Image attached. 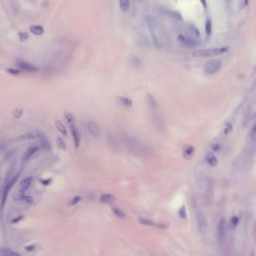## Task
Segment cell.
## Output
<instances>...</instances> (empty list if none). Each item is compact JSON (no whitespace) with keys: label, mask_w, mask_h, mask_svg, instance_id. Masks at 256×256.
<instances>
[{"label":"cell","mask_w":256,"mask_h":256,"mask_svg":"<svg viewBox=\"0 0 256 256\" xmlns=\"http://www.w3.org/2000/svg\"><path fill=\"white\" fill-rule=\"evenodd\" d=\"M146 24H147L153 43L156 46L163 48V47H166L169 44L168 34L165 31L164 27L161 25V23H159L155 18L148 16L146 18Z\"/></svg>","instance_id":"cell-1"},{"label":"cell","mask_w":256,"mask_h":256,"mask_svg":"<svg viewBox=\"0 0 256 256\" xmlns=\"http://www.w3.org/2000/svg\"><path fill=\"white\" fill-rule=\"evenodd\" d=\"M228 50L227 47H218V48H208V49H201L196 50L193 52V56L197 58H210L214 56L223 54Z\"/></svg>","instance_id":"cell-2"},{"label":"cell","mask_w":256,"mask_h":256,"mask_svg":"<svg viewBox=\"0 0 256 256\" xmlns=\"http://www.w3.org/2000/svg\"><path fill=\"white\" fill-rule=\"evenodd\" d=\"M178 41L181 45L188 47V48H192V47H196L199 45L198 38L190 35L189 33H186V34H179Z\"/></svg>","instance_id":"cell-3"},{"label":"cell","mask_w":256,"mask_h":256,"mask_svg":"<svg viewBox=\"0 0 256 256\" xmlns=\"http://www.w3.org/2000/svg\"><path fill=\"white\" fill-rule=\"evenodd\" d=\"M222 67V62L220 59H213L208 61L204 65V72L207 75H214Z\"/></svg>","instance_id":"cell-4"},{"label":"cell","mask_w":256,"mask_h":256,"mask_svg":"<svg viewBox=\"0 0 256 256\" xmlns=\"http://www.w3.org/2000/svg\"><path fill=\"white\" fill-rule=\"evenodd\" d=\"M20 173H17L16 175H14L13 178L10 180V181H8V183L5 185V188L3 189V195H2V200H1V208H3L4 206V203H5L6 199H7V196H8V193L10 191V189L13 187L14 184L16 183V181L18 180V177H19Z\"/></svg>","instance_id":"cell-5"},{"label":"cell","mask_w":256,"mask_h":256,"mask_svg":"<svg viewBox=\"0 0 256 256\" xmlns=\"http://www.w3.org/2000/svg\"><path fill=\"white\" fill-rule=\"evenodd\" d=\"M225 230H226V224H225V219L221 218L217 224V229H216V236L218 242L221 243L224 240L225 237Z\"/></svg>","instance_id":"cell-6"},{"label":"cell","mask_w":256,"mask_h":256,"mask_svg":"<svg viewBox=\"0 0 256 256\" xmlns=\"http://www.w3.org/2000/svg\"><path fill=\"white\" fill-rule=\"evenodd\" d=\"M196 221H197V225H198L199 231H200L202 234H204L205 232H206L207 224H206L205 216L203 215L202 211H200V210H196Z\"/></svg>","instance_id":"cell-7"},{"label":"cell","mask_w":256,"mask_h":256,"mask_svg":"<svg viewBox=\"0 0 256 256\" xmlns=\"http://www.w3.org/2000/svg\"><path fill=\"white\" fill-rule=\"evenodd\" d=\"M16 67L19 70H24V71H28V72H37V71H39L38 67H36V66L32 65L31 63H28L23 60L16 61Z\"/></svg>","instance_id":"cell-8"},{"label":"cell","mask_w":256,"mask_h":256,"mask_svg":"<svg viewBox=\"0 0 256 256\" xmlns=\"http://www.w3.org/2000/svg\"><path fill=\"white\" fill-rule=\"evenodd\" d=\"M42 136H43V134H42L40 131H31V132H28V133H25L21 136L16 137L14 140L15 141H24V140H32V139H40Z\"/></svg>","instance_id":"cell-9"},{"label":"cell","mask_w":256,"mask_h":256,"mask_svg":"<svg viewBox=\"0 0 256 256\" xmlns=\"http://www.w3.org/2000/svg\"><path fill=\"white\" fill-rule=\"evenodd\" d=\"M88 131L90 135L94 138H99L101 136V129L99 125L97 124V122L95 121H89L88 122Z\"/></svg>","instance_id":"cell-10"},{"label":"cell","mask_w":256,"mask_h":256,"mask_svg":"<svg viewBox=\"0 0 256 256\" xmlns=\"http://www.w3.org/2000/svg\"><path fill=\"white\" fill-rule=\"evenodd\" d=\"M69 128H70V132H71V135H72V138H73V142H74V146L75 148H78L79 145H80V133H79V130L77 126L74 124H70L69 125Z\"/></svg>","instance_id":"cell-11"},{"label":"cell","mask_w":256,"mask_h":256,"mask_svg":"<svg viewBox=\"0 0 256 256\" xmlns=\"http://www.w3.org/2000/svg\"><path fill=\"white\" fill-rule=\"evenodd\" d=\"M39 149H40V146H38V145H33V146H30L29 148H28L25 152H24V154H23V156H22V161L23 162H26V161H28L29 160L33 155L34 154H36L37 152H38L39 151Z\"/></svg>","instance_id":"cell-12"},{"label":"cell","mask_w":256,"mask_h":256,"mask_svg":"<svg viewBox=\"0 0 256 256\" xmlns=\"http://www.w3.org/2000/svg\"><path fill=\"white\" fill-rule=\"evenodd\" d=\"M32 180L33 178L32 177H26L22 180V181L20 182V185H19V190L21 192H24L25 190H27L28 188L30 187L31 185V183H32Z\"/></svg>","instance_id":"cell-13"},{"label":"cell","mask_w":256,"mask_h":256,"mask_svg":"<svg viewBox=\"0 0 256 256\" xmlns=\"http://www.w3.org/2000/svg\"><path fill=\"white\" fill-rule=\"evenodd\" d=\"M39 140V146L41 148H43V149H45V150H47V151H49L50 149H51V145H50V142H49V140L46 138V137L43 135L41 137L40 139H38Z\"/></svg>","instance_id":"cell-14"},{"label":"cell","mask_w":256,"mask_h":256,"mask_svg":"<svg viewBox=\"0 0 256 256\" xmlns=\"http://www.w3.org/2000/svg\"><path fill=\"white\" fill-rule=\"evenodd\" d=\"M30 31L36 36H40L44 33L43 27L40 26V25H31L30 26Z\"/></svg>","instance_id":"cell-15"},{"label":"cell","mask_w":256,"mask_h":256,"mask_svg":"<svg viewBox=\"0 0 256 256\" xmlns=\"http://www.w3.org/2000/svg\"><path fill=\"white\" fill-rule=\"evenodd\" d=\"M101 202L103 203H111L115 200V197L112 195V194H102V195L100 196V199H99Z\"/></svg>","instance_id":"cell-16"},{"label":"cell","mask_w":256,"mask_h":256,"mask_svg":"<svg viewBox=\"0 0 256 256\" xmlns=\"http://www.w3.org/2000/svg\"><path fill=\"white\" fill-rule=\"evenodd\" d=\"M206 162L209 164L211 167H214L218 164V159L216 158V156H214L213 154H208L206 156Z\"/></svg>","instance_id":"cell-17"},{"label":"cell","mask_w":256,"mask_h":256,"mask_svg":"<svg viewBox=\"0 0 256 256\" xmlns=\"http://www.w3.org/2000/svg\"><path fill=\"white\" fill-rule=\"evenodd\" d=\"M0 253H1L3 256H20L17 252L13 251L9 248H1L0 249Z\"/></svg>","instance_id":"cell-18"},{"label":"cell","mask_w":256,"mask_h":256,"mask_svg":"<svg viewBox=\"0 0 256 256\" xmlns=\"http://www.w3.org/2000/svg\"><path fill=\"white\" fill-rule=\"evenodd\" d=\"M55 126H56V128H57V130H58L59 132H61V133H62V135H64V136L67 135L66 127L64 126V124H63L62 122H60L59 120H57V121L55 122Z\"/></svg>","instance_id":"cell-19"},{"label":"cell","mask_w":256,"mask_h":256,"mask_svg":"<svg viewBox=\"0 0 256 256\" xmlns=\"http://www.w3.org/2000/svg\"><path fill=\"white\" fill-rule=\"evenodd\" d=\"M119 6H120L121 11L126 12L128 9H129L130 1H129V0H119Z\"/></svg>","instance_id":"cell-20"},{"label":"cell","mask_w":256,"mask_h":256,"mask_svg":"<svg viewBox=\"0 0 256 256\" xmlns=\"http://www.w3.org/2000/svg\"><path fill=\"white\" fill-rule=\"evenodd\" d=\"M138 221L140 222V223H141L142 225H145V226H153V227L158 226V227H160V225H158L157 223H155V222L151 221V220L145 219V218H139Z\"/></svg>","instance_id":"cell-21"},{"label":"cell","mask_w":256,"mask_h":256,"mask_svg":"<svg viewBox=\"0 0 256 256\" xmlns=\"http://www.w3.org/2000/svg\"><path fill=\"white\" fill-rule=\"evenodd\" d=\"M111 209H112V212L114 213V215H115V216L119 217V218H125V217H126V214L120 209V208H118V207H112Z\"/></svg>","instance_id":"cell-22"},{"label":"cell","mask_w":256,"mask_h":256,"mask_svg":"<svg viewBox=\"0 0 256 256\" xmlns=\"http://www.w3.org/2000/svg\"><path fill=\"white\" fill-rule=\"evenodd\" d=\"M238 223H239V217L236 216V215L232 216L231 219H230V228L235 229L237 227V225H238Z\"/></svg>","instance_id":"cell-23"},{"label":"cell","mask_w":256,"mask_h":256,"mask_svg":"<svg viewBox=\"0 0 256 256\" xmlns=\"http://www.w3.org/2000/svg\"><path fill=\"white\" fill-rule=\"evenodd\" d=\"M119 99H120V102H121V103H122L124 106H126V107H131V105H132V101L130 100L129 98H126V97H120Z\"/></svg>","instance_id":"cell-24"},{"label":"cell","mask_w":256,"mask_h":256,"mask_svg":"<svg viewBox=\"0 0 256 256\" xmlns=\"http://www.w3.org/2000/svg\"><path fill=\"white\" fill-rule=\"evenodd\" d=\"M193 152H194V148L189 146V147L185 148V150H184V156H185L186 158H190L193 155Z\"/></svg>","instance_id":"cell-25"},{"label":"cell","mask_w":256,"mask_h":256,"mask_svg":"<svg viewBox=\"0 0 256 256\" xmlns=\"http://www.w3.org/2000/svg\"><path fill=\"white\" fill-rule=\"evenodd\" d=\"M56 141H57V146L59 148L61 149H63L65 150L66 149V144H65V142L62 138H60V137H57V139H56Z\"/></svg>","instance_id":"cell-26"},{"label":"cell","mask_w":256,"mask_h":256,"mask_svg":"<svg viewBox=\"0 0 256 256\" xmlns=\"http://www.w3.org/2000/svg\"><path fill=\"white\" fill-rule=\"evenodd\" d=\"M179 216H180V218H182V219H185L186 218V208H185V206H182L181 208H180Z\"/></svg>","instance_id":"cell-27"},{"label":"cell","mask_w":256,"mask_h":256,"mask_svg":"<svg viewBox=\"0 0 256 256\" xmlns=\"http://www.w3.org/2000/svg\"><path fill=\"white\" fill-rule=\"evenodd\" d=\"M65 118H66V120H67L68 122V124H73L74 123V117L70 114V113H65Z\"/></svg>","instance_id":"cell-28"},{"label":"cell","mask_w":256,"mask_h":256,"mask_svg":"<svg viewBox=\"0 0 256 256\" xmlns=\"http://www.w3.org/2000/svg\"><path fill=\"white\" fill-rule=\"evenodd\" d=\"M7 72L9 74H12V75H18V74L20 73V70L18 69V68H16V69L15 68H12V69L11 68H8L7 69Z\"/></svg>","instance_id":"cell-29"},{"label":"cell","mask_w":256,"mask_h":256,"mask_svg":"<svg viewBox=\"0 0 256 256\" xmlns=\"http://www.w3.org/2000/svg\"><path fill=\"white\" fill-rule=\"evenodd\" d=\"M211 21L210 19H208L207 22H206V33L208 35H210L211 34Z\"/></svg>","instance_id":"cell-30"},{"label":"cell","mask_w":256,"mask_h":256,"mask_svg":"<svg viewBox=\"0 0 256 256\" xmlns=\"http://www.w3.org/2000/svg\"><path fill=\"white\" fill-rule=\"evenodd\" d=\"M238 2H239V7L240 8H244V7L247 6L248 0H238Z\"/></svg>","instance_id":"cell-31"},{"label":"cell","mask_w":256,"mask_h":256,"mask_svg":"<svg viewBox=\"0 0 256 256\" xmlns=\"http://www.w3.org/2000/svg\"><path fill=\"white\" fill-rule=\"evenodd\" d=\"M80 200H81V197H74V198L72 199V201H71L70 203H71V205H75V204H76V203H78Z\"/></svg>","instance_id":"cell-32"},{"label":"cell","mask_w":256,"mask_h":256,"mask_svg":"<svg viewBox=\"0 0 256 256\" xmlns=\"http://www.w3.org/2000/svg\"><path fill=\"white\" fill-rule=\"evenodd\" d=\"M250 136H251V137H255V136H256V125H254V126H253L252 130H251Z\"/></svg>","instance_id":"cell-33"},{"label":"cell","mask_w":256,"mask_h":256,"mask_svg":"<svg viewBox=\"0 0 256 256\" xmlns=\"http://www.w3.org/2000/svg\"><path fill=\"white\" fill-rule=\"evenodd\" d=\"M25 249H26V251H31L34 249V246H27Z\"/></svg>","instance_id":"cell-34"},{"label":"cell","mask_w":256,"mask_h":256,"mask_svg":"<svg viewBox=\"0 0 256 256\" xmlns=\"http://www.w3.org/2000/svg\"><path fill=\"white\" fill-rule=\"evenodd\" d=\"M25 199H26V202H29V203H31V202H32V200H33L32 197H26Z\"/></svg>","instance_id":"cell-35"}]
</instances>
